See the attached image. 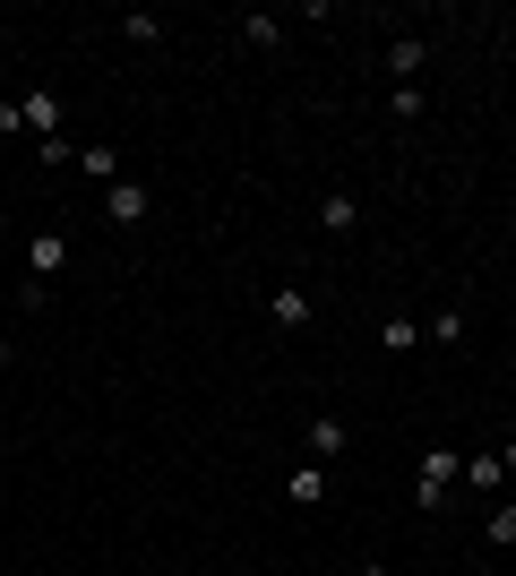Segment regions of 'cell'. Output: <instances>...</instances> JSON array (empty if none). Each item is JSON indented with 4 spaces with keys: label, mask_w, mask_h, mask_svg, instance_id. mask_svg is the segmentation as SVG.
Here are the masks:
<instances>
[{
    "label": "cell",
    "mask_w": 516,
    "mask_h": 576,
    "mask_svg": "<svg viewBox=\"0 0 516 576\" xmlns=\"http://www.w3.org/2000/svg\"><path fill=\"white\" fill-rule=\"evenodd\" d=\"M146 207H155V190H146V181H113V190H104V216H113V232L146 225Z\"/></svg>",
    "instance_id": "1"
},
{
    "label": "cell",
    "mask_w": 516,
    "mask_h": 576,
    "mask_svg": "<svg viewBox=\"0 0 516 576\" xmlns=\"http://www.w3.org/2000/svg\"><path fill=\"white\" fill-rule=\"evenodd\" d=\"M456 473H465V457H456V448H430V457H422V482H413V499H422V508H439V490H448Z\"/></svg>",
    "instance_id": "2"
},
{
    "label": "cell",
    "mask_w": 516,
    "mask_h": 576,
    "mask_svg": "<svg viewBox=\"0 0 516 576\" xmlns=\"http://www.w3.org/2000/svg\"><path fill=\"white\" fill-rule=\"evenodd\" d=\"M267 319H275L284 336H293V328H310V293H301V284H284V293H267Z\"/></svg>",
    "instance_id": "3"
},
{
    "label": "cell",
    "mask_w": 516,
    "mask_h": 576,
    "mask_svg": "<svg viewBox=\"0 0 516 576\" xmlns=\"http://www.w3.org/2000/svg\"><path fill=\"white\" fill-rule=\"evenodd\" d=\"M26 267H35V284H43V276H61V267H69V241H61V232H35Z\"/></svg>",
    "instance_id": "4"
},
{
    "label": "cell",
    "mask_w": 516,
    "mask_h": 576,
    "mask_svg": "<svg viewBox=\"0 0 516 576\" xmlns=\"http://www.w3.org/2000/svg\"><path fill=\"white\" fill-rule=\"evenodd\" d=\"M17 120L43 129V138H61V95H17Z\"/></svg>",
    "instance_id": "5"
},
{
    "label": "cell",
    "mask_w": 516,
    "mask_h": 576,
    "mask_svg": "<svg viewBox=\"0 0 516 576\" xmlns=\"http://www.w3.org/2000/svg\"><path fill=\"white\" fill-rule=\"evenodd\" d=\"M430 61V43L422 35H396V52H387V69H396V87H413V69Z\"/></svg>",
    "instance_id": "6"
},
{
    "label": "cell",
    "mask_w": 516,
    "mask_h": 576,
    "mask_svg": "<svg viewBox=\"0 0 516 576\" xmlns=\"http://www.w3.org/2000/svg\"><path fill=\"white\" fill-rule=\"evenodd\" d=\"M319 225H327V232H353V225H362V199H353V190H327Z\"/></svg>",
    "instance_id": "7"
},
{
    "label": "cell",
    "mask_w": 516,
    "mask_h": 576,
    "mask_svg": "<svg viewBox=\"0 0 516 576\" xmlns=\"http://www.w3.org/2000/svg\"><path fill=\"white\" fill-rule=\"evenodd\" d=\"M78 172H95V181L113 190V181H121V155H113V146H78Z\"/></svg>",
    "instance_id": "8"
},
{
    "label": "cell",
    "mask_w": 516,
    "mask_h": 576,
    "mask_svg": "<svg viewBox=\"0 0 516 576\" xmlns=\"http://www.w3.org/2000/svg\"><path fill=\"white\" fill-rule=\"evenodd\" d=\"M310 448H319V464L345 457V422H336V413H319V422H310Z\"/></svg>",
    "instance_id": "9"
},
{
    "label": "cell",
    "mask_w": 516,
    "mask_h": 576,
    "mask_svg": "<svg viewBox=\"0 0 516 576\" xmlns=\"http://www.w3.org/2000/svg\"><path fill=\"white\" fill-rule=\"evenodd\" d=\"M242 35H250L258 52H275V43H284V17H267V9H250V17H242Z\"/></svg>",
    "instance_id": "10"
},
{
    "label": "cell",
    "mask_w": 516,
    "mask_h": 576,
    "mask_svg": "<svg viewBox=\"0 0 516 576\" xmlns=\"http://www.w3.org/2000/svg\"><path fill=\"white\" fill-rule=\"evenodd\" d=\"M465 482H474V490H500V482H508V464L482 448V457H465Z\"/></svg>",
    "instance_id": "11"
},
{
    "label": "cell",
    "mask_w": 516,
    "mask_h": 576,
    "mask_svg": "<svg viewBox=\"0 0 516 576\" xmlns=\"http://www.w3.org/2000/svg\"><path fill=\"white\" fill-rule=\"evenodd\" d=\"M379 345H387V353H413V345H422V328H413V319H387Z\"/></svg>",
    "instance_id": "12"
},
{
    "label": "cell",
    "mask_w": 516,
    "mask_h": 576,
    "mask_svg": "<svg viewBox=\"0 0 516 576\" xmlns=\"http://www.w3.org/2000/svg\"><path fill=\"white\" fill-rule=\"evenodd\" d=\"M121 35H129V43H155V35H164V17H146V9H129V17H121Z\"/></svg>",
    "instance_id": "13"
},
{
    "label": "cell",
    "mask_w": 516,
    "mask_h": 576,
    "mask_svg": "<svg viewBox=\"0 0 516 576\" xmlns=\"http://www.w3.org/2000/svg\"><path fill=\"white\" fill-rule=\"evenodd\" d=\"M491 542H500V551H516V508H508V499L491 508Z\"/></svg>",
    "instance_id": "14"
},
{
    "label": "cell",
    "mask_w": 516,
    "mask_h": 576,
    "mask_svg": "<svg viewBox=\"0 0 516 576\" xmlns=\"http://www.w3.org/2000/svg\"><path fill=\"white\" fill-rule=\"evenodd\" d=\"M500 464H508V473H516V422H508V448H500Z\"/></svg>",
    "instance_id": "15"
},
{
    "label": "cell",
    "mask_w": 516,
    "mask_h": 576,
    "mask_svg": "<svg viewBox=\"0 0 516 576\" xmlns=\"http://www.w3.org/2000/svg\"><path fill=\"white\" fill-rule=\"evenodd\" d=\"M345 576H379V568H345Z\"/></svg>",
    "instance_id": "16"
},
{
    "label": "cell",
    "mask_w": 516,
    "mask_h": 576,
    "mask_svg": "<svg viewBox=\"0 0 516 576\" xmlns=\"http://www.w3.org/2000/svg\"><path fill=\"white\" fill-rule=\"evenodd\" d=\"M0 361H9V336H0Z\"/></svg>",
    "instance_id": "17"
}]
</instances>
